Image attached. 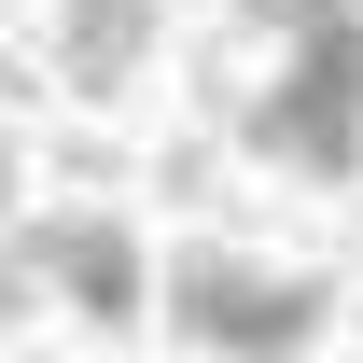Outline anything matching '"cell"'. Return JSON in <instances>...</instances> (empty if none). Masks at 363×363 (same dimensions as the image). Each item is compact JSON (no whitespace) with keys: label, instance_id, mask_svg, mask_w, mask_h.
<instances>
[{"label":"cell","instance_id":"6da1fadb","mask_svg":"<svg viewBox=\"0 0 363 363\" xmlns=\"http://www.w3.org/2000/svg\"><path fill=\"white\" fill-rule=\"evenodd\" d=\"M279 28H294V56H279V84L238 112L252 126V154L266 168H308L335 182L363 154V0H266Z\"/></svg>","mask_w":363,"mask_h":363},{"label":"cell","instance_id":"7a4b0ae2","mask_svg":"<svg viewBox=\"0 0 363 363\" xmlns=\"http://www.w3.org/2000/svg\"><path fill=\"white\" fill-rule=\"evenodd\" d=\"M168 321L196 350H308L321 321H335V294H321V279H252V266H224V252H182L168 266Z\"/></svg>","mask_w":363,"mask_h":363},{"label":"cell","instance_id":"3957f363","mask_svg":"<svg viewBox=\"0 0 363 363\" xmlns=\"http://www.w3.org/2000/svg\"><path fill=\"white\" fill-rule=\"evenodd\" d=\"M28 252H43L98 321H140V238L126 224H28Z\"/></svg>","mask_w":363,"mask_h":363}]
</instances>
